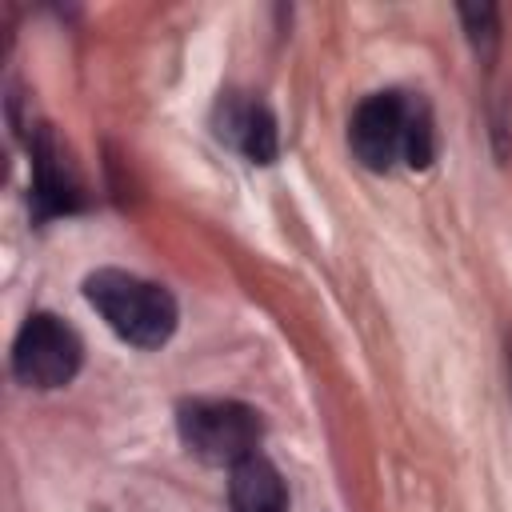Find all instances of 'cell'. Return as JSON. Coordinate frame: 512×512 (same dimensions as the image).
Wrapping results in <instances>:
<instances>
[{
    "label": "cell",
    "instance_id": "obj_1",
    "mask_svg": "<svg viewBox=\"0 0 512 512\" xmlns=\"http://www.w3.org/2000/svg\"><path fill=\"white\" fill-rule=\"evenodd\" d=\"M348 148L372 172H388L396 160L408 168H428L436 156L432 112L420 96L372 92L348 120Z\"/></svg>",
    "mask_w": 512,
    "mask_h": 512
},
{
    "label": "cell",
    "instance_id": "obj_2",
    "mask_svg": "<svg viewBox=\"0 0 512 512\" xmlns=\"http://www.w3.org/2000/svg\"><path fill=\"white\" fill-rule=\"evenodd\" d=\"M84 296L104 316V324L136 348H160L176 332L172 292L144 276L120 272V268H96L84 276Z\"/></svg>",
    "mask_w": 512,
    "mask_h": 512
},
{
    "label": "cell",
    "instance_id": "obj_3",
    "mask_svg": "<svg viewBox=\"0 0 512 512\" xmlns=\"http://www.w3.org/2000/svg\"><path fill=\"white\" fill-rule=\"evenodd\" d=\"M180 440L204 464H240L256 452L260 416L240 400H188L176 412Z\"/></svg>",
    "mask_w": 512,
    "mask_h": 512
},
{
    "label": "cell",
    "instance_id": "obj_4",
    "mask_svg": "<svg viewBox=\"0 0 512 512\" xmlns=\"http://www.w3.org/2000/svg\"><path fill=\"white\" fill-rule=\"evenodd\" d=\"M80 336L52 312H32L12 344V376L24 388H64L80 372Z\"/></svg>",
    "mask_w": 512,
    "mask_h": 512
},
{
    "label": "cell",
    "instance_id": "obj_5",
    "mask_svg": "<svg viewBox=\"0 0 512 512\" xmlns=\"http://www.w3.org/2000/svg\"><path fill=\"white\" fill-rule=\"evenodd\" d=\"M216 136L224 144H232L240 156H248L252 164H272L280 152V136H276V116L268 112L264 100L248 96V92H224L216 100Z\"/></svg>",
    "mask_w": 512,
    "mask_h": 512
},
{
    "label": "cell",
    "instance_id": "obj_6",
    "mask_svg": "<svg viewBox=\"0 0 512 512\" xmlns=\"http://www.w3.org/2000/svg\"><path fill=\"white\" fill-rule=\"evenodd\" d=\"M32 196H36V216H60L72 212L80 192H76V176L56 144V136L48 128L36 132L32 144Z\"/></svg>",
    "mask_w": 512,
    "mask_h": 512
},
{
    "label": "cell",
    "instance_id": "obj_7",
    "mask_svg": "<svg viewBox=\"0 0 512 512\" xmlns=\"http://www.w3.org/2000/svg\"><path fill=\"white\" fill-rule=\"evenodd\" d=\"M228 500H232V512H288L284 480L260 452H252L240 464H232Z\"/></svg>",
    "mask_w": 512,
    "mask_h": 512
},
{
    "label": "cell",
    "instance_id": "obj_8",
    "mask_svg": "<svg viewBox=\"0 0 512 512\" xmlns=\"http://www.w3.org/2000/svg\"><path fill=\"white\" fill-rule=\"evenodd\" d=\"M460 20H464V32L476 44V52L484 60H492L496 40H500V16H496V8L492 4H464L460 8Z\"/></svg>",
    "mask_w": 512,
    "mask_h": 512
},
{
    "label": "cell",
    "instance_id": "obj_9",
    "mask_svg": "<svg viewBox=\"0 0 512 512\" xmlns=\"http://www.w3.org/2000/svg\"><path fill=\"white\" fill-rule=\"evenodd\" d=\"M508 392H512V336H508Z\"/></svg>",
    "mask_w": 512,
    "mask_h": 512
}]
</instances>
